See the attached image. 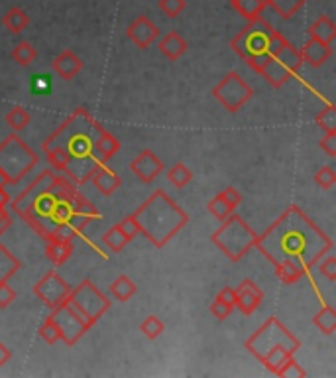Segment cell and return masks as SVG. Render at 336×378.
I'll return each mask as SVG.
<instances>
[{
	"label": "cell",
	"mask_w": 336,
	"mask_h": 378,
	"mask_svg": "<svg viewBox=\"0 0 336 378\" xmlns=\"http://www.w3.org/2000/svg\"><path fill=\"white\" fill-rule=\"evenodd\" d=\"M256 249L271 264L291 260L305 274L313 270L316 262L333 249V240L316 227L313 219L305 215L299 205H289L270 227L256 238Z\"/></svg>",
	"instance_id": "1"
},
{
	"label": "cell",
	"mask_w": 336,
	"mask_h": 378,
	"mask_svg": "<svg viewBox=\"0 0 336 378\" xmlns=\"http://www.w3.org/2000/svg\"><path fill=\"white\" fill-rule=\"evenodd\" d=\"M105 126L98 122L87 108H77L67 117L42 144V150L63 148L69 156L66 175L75 185L87 184L93 172L100 163H107L97 152L95 142L102 134Z\"/></svg>",
	"instance_id": "2"
},
{
	"label": "cell",
	"mask_w": 336,
	"mask_h": 378,
	"mask_svg": "<svg viewBox=\"0 0 336 378\" xmlns=\"http://www.w3.org/2000/svg\"><path fill=\"white\" fill-rule=\"evenodd\" d=\"M132 217L155 249H163L189 223V215L163 189H155Z\"/></svg>",
	"instance_id": "3"
},
{
	"label": "cell",
	"mask_w": 336,
	"mask_h": 378,
	"mask_svg": "<svg viewBox=\"0 0 336 378\" xmlns=\"http://www.w3.org/2000/svg\"><path fill=\"white\" fill-rule=\"evenodd\" d=\"M54 180L55 173L45 170L24 189L22 194L10 199L12 211L20 219H24L44 240L57 227L54 223V209L57 201H61L52 189Z\"/></svg>",
	"instance_id": "4"
},
{
	"label": "cell",
	"mask_w": 336,
	"mask_h": 378,
	"mask_svg": "<svg viewBox=\"0 0 336 378\" xmlns=\"http://www.w3.org/2000/svg\"><path fill=\"white\" fill-rule=\"evenodd\" d=\"M244 347L268 370L275 372L287 358H291L297 353L301 341L277 317H270L258 331H254L246 339Z\"/></svg>",
	"instance_id": "5"
},
{
	"label": "cell",
	"mask_w": 336,
	"mask_h": 378,
	"mask_svg": "<svg viewBox=\"0 0 336 378\" xmlns=\"http://www.w3.org/2000/svg\"><path fill=\"white\" fill-rule=\"evenodd\" d=\"M271 32H273V26L266 18L258 16V18L250 20L248 26L232 38L230 48L254 71H258L261 64L270 57Z\"/></svg>",
	"instance_id": "6"
},
{
	"label": "cell",
	"mask_w": 336,
	"mask_h": 378,
	"mask_svg": "<svg viewBox=\"0 0 336 378\" xmlns=\"http://www.w3.org/2000/svg\"><path fill=\"white\" fill-rule=\"evenodd\" d=\"M258 233L250 227L248 223L238 215H228L222 225L213 233V245L217 247L228 260L232 262H240L248 254L250 250L256 245Z\"/></svg>",
	"instance_id": "7"
},
{
	"label": "cell",
	"mask_w": 336,
	"mask_h": 378,
	"mask_svg": "<svg viewBox=\"0 0 336 378\" xmlns=\"http://www.w3.org/2000/svg\"><path fill=\"white\" fill-rule=\"evenodd\" d=\"M36 152L16 132L0 142V173L4 175L6 185L20 184L24 175L36 168Z\"/></svg>",
	"instance_id": "8"
},
{
	"label": "cell",
	"mask_w": 336,
	"mask_h": 378,
	"mask_svg": "<svg viewBox=\"0 0 336 378\" xmlns=\"http://www.w3.org/2000/svg\"><path fill=\"white\" fill-rule=\"evenodd\" d=\"M303 65L305 64L303 57H301V52H299L293 43L285 42L282 50H277L275 54L270 55V57L261 64L258 73H260L273 89H280V87L285 85L291 77L297 75Z\"/></svg>",
	"instance_id": "9"
},
{
	"label": "cell",
	"mask_w": 336,
	"mask_h": 378,
	"mask_svg": "<svg viewBox=\"0 0 336 378\" xmlns=\"http://www.w3.org/2000/svg\"><path fill=\"white\" fill-rule=\"evenodd\" d=\"M67 303H71L91 325L97 324L98 319L110 310L109 298L100 292L89 278L81 282L75 288H71Z\"/></svg>",
	"instance_id": "10"
},
{
	"label": "cell",
	"mask_w": 336,
	"mask_h": 378,
	"mask_svg": "<svg viewBox=\"0 0 336 378\" xmlns=\"http://www.w3.org/2000/svg\"><path fill=\"white\" fill-rule=\"evenodd\" d=\"M59 331V341H63L67 347H73L79 343V339L87 333L93 325L89 324L83 315L77 312L71 303H61L52 310V314L47 315Z\"/></svg>",
	"instance_id": "11"
},
{
	"label": "cell",
	"mask_w": 336,
	"mask_h": 378,
	"mask_svg": "<svg viewBox=\"0 0 336 378\" xmlns=\"http://www.w3.org/2000/svg\"><path fill=\"white\" fill-rule=\"evenodd\" d=\"M213 97L217 99L228 112H238L240 108L254 97V89L242 79L240 73L230 71L218 81V85L213 89Z\"/></svg>",
	"instance_id": "12"
},
{
	"label": "cell",
	"mask_w": 336,
	"mask_h": 378,
	"mask_svg": "<svg viewBox=\"0 0 336 378\" xmlns=\"http://www.w3.org/2000/svg\"><path fill=\"white\" fill-rule=\"evenodd\" d=\"M32 292L40 302H44L49 310H54L57 305L67 302L69 292H71V286L57 272L49 270L42 280L36 282Z\"/></svg>",
	"instance_id": "13"
},
{
	"label": "cell",
	"mask_w": 336,
	"mask_h": 378,
	"mask_svg": "<svg viewBox=\"0 0 336 378\" xmlns=\"http://www.w3.org/2000/svg\"><path fill=\"white\" fill-rule=\"evenodd\" d=\"M130 172L144 184H152L158 175H162L163 162L152 150H142L130 162Z\"/></svg>",
	"instance_id": "14"
},
{
	"label": "cell",
	"mask_w": 336,
	"mask_h": 378,
	"mask_svg": "<svg viewBox=\"0 0 336 378\" xmlns=\"http://www.w3.org/2000/svg\"><path fill=\"white\" fill-rule=\"evenodd\" d=\"M126 36L132 43H136L140 50H148L160 36L158 26L153 24L148 16H138L136 20L128 24L126 28Z\"/></svg>",
	"instance_id": "15"
},
{
	"label": "cell",
	"mask_w": 336,
	"mask_h": 378,
	"mask_svg": "<svg viewBox=\"0 0 336 378\" xmlns=\"http://www.w3.org/2000/svg\"><path fill=\"white\" fill-rule=\"evenodd\" d=\"M234 290H236V305L234 307H238L244 315L254 314L260 307V303L264 302V292L256 286V282L242 280L238 288H234Z\"/></svg>",
	"instance_id": "16"
},
{
	"label": "cell",
	"mask_w": 336,
	"mask_h": 378,
	"mask_svg": "<svg viewBox=\"0 0 336 378\" xmlns=\"http://www.w3.org/2000/svg\"><path fill=\"white\" fill-rule=\"evenodd\" d=\"M71 205H73V223L71 225H75L81 233H83V228L87 227V225L100 219V213L97 211V207L93 205L89 199H85L81 194H77L71 199Z\"/></svg>",
	"instance_id": "17"
},
{
	"label": "cell",
	"mask_w": 336,
	"mask_h": 378,
	"mask_svg": "<svg viewBox=\"0 0 336 378\" xmlns=\"http://www.w3.org/2000/svg\"><path fill=\"white\" fill-rule=\"evenodd\" d=\"M89 182H93L97 191H100L105 197H110L122 185V177L114 170H110L107 163H100L97 170L93 172Z\"/></svg>",
	"instance_id": "18"
},
{
	"label": "cell",
	"mask_w": 336,
	"mask_h": 378,
	"mask_svg": "<svg viewBox=\"0 0 336 378\" xmlns=\"http://www.w3.org/2000/svg\"><path fill=\"white\" fill-rule=\"evenodd\" d=\"M299 52L303 57V64L311 65V67H321L333 55V45H326V43L309 38V42L305 43Z\"/></svg>",
	"instance_id": "19"
},
{
	"label": "cell",
	"mask_w": 336,
	"mask_h": 378,
	"mask_svg": "<svg viewBox=\"0 0 336 378\" xmlns=\"http://www.w3.org/2000/svg\"><path fill=\"white\" fill-rule=\"evenodd\" d=\"M81 69H83V61H81V59L77 57L75 52H71V50L61 52V54L54 59V71L61 77V79H66V81H71Z\"/></svg>",
	"instance_id": "20"
},
{
	"label": "cell",
	"mask_w": 336,
	"mask_h": 378,
	"mask_svg": "<svg viewBox=\"0 0 336 378\" xmlns=\"http://www.w3.org/2000/svg\"><path fill=\"white\" fill-rule=\"evenodd\" d=\"M160 52H162L163 57H167L169 61H177L181 55H185L187 52V42L183 40V36L177 32H169L163 36L160 43H158Z\"/></svg>",
	"instance_id": "21"
},
{
	"label": "cell",
	"mask_w": 336,
	"mask_h": 378,
	"mask_svg": "<svg viewBox=\"0 0 336 378\" xmlns=\"http://www.w3.org/2000/svg\"><path fill=\"white\" fill-rule=\"evenodd\" d=\"M309 38L316 42H323L326 45H333L336 40V26L328 16H319L316 20L309 26Z\"/></svg>",
	"instance_id": "22"
},
{
	"label": "cell",
	"mask_w": 336,
	"mask_h": 378,
	"mask_svg": "<svg viewBox=\"0 0 336 378\" xmlns=\"http://www.w3.org/2000/svg\"><path fill=\"white\" fill-rule=\"evenodd\" d=\"M73 254V242H63V240H45V256L54 266H61Z\"/></svg>",
	"instance_id": "23"
},
{
	"label": "cell",
	"mask_w": 336,
	"mask_h": 378,
	"mask_svg": "<svg viewBox=\"0 0 336 378\" xmlns=\"http://www.w3.org/2000/svg\"><path fill=\"white\" fill-rule=\"evenodd\" d=\"M136 292H138V286H136L128 276H124V274L119 276L116 280L110 284V293H112V298L120 303L132 300V298L136 296Z\"/></svg>",
	"instance_id": "24"
},
{
	"label": "cell",
	"mask_w": 336,
	"mask_h": 378,
	"mask_svg": "<svg viewBox=\"0 0 336 378\" xmlns=\"http://www.w3.org/2000/svg\"><path fill=\"white\" fill-rule=\"evenodd\" d=\"M314 327L323 333V335H333L336 331V310L333 305H323L316 315L313 317Z\"/></svg>",
	"instance_id": "25"
},
{
	"label": "cell",
	"mask_w": 336,
	"mask_h": 378,
	"mask_svg": "<svg viewBox=\"0 0 336 378\" xmlns=\"http://www.w3.org/2000/svg\"><path fill=\"white\" fill-rule=\"evenodd\" d=\"M230 4L242 18H246L250 22L261 16V12L266 10V6H268V0H230Z\"/></svg>",
	"instance_id": "26"
},
{
	"label": "cell",
	"mask_w": 336,
	"mask_h": 378,
	"mask_svg": "<svg viewBox=\"0 0 336 378\" xmlns=\"http://www.w3.org/2000/svg\"><path fill=\"white\" fill-rule=\"evenodd\" d=\"M20 266H22V262L12 254V250L0 245V282L10 280L12 276L20 270Z\"/></svg>",
	"instance_id": "27"
},
{
	"label": "cell",
	"mask_w": 336,
	"mask_h": 378,
	"mask_svg": "<svg viewBox=\"0 0 336 378\" xmlns=\"http://www.w3.org/2000/svg\"><path fill=\"white\" fill-rule=\"evenodd\" d=\"M2 24H4V28H6L8 32L20 34L22 30H26V28H28L30 18H28V14H26L22 8L14 6V8H10V10L2 16Z\"/></svg>",
	"instance_id": "28"
},
{
	"label": "cell",
	"mask_w": 336,
	"mask_h": 378,
	"mask_svg": "<svg viewBox=\"0 0 336 378\" xmlns=\"http://www.w3.org/2000/svg\"><path fill=\"white\" fill-rule=\"evenodd\" d=\"M119 150H120L119 138L112 136L109 130H102V134H100L97 138V142H95V152H97L105 162H109L110 158H112Z\"/></svg>",
	"instance_id": "29"
},
{
	"label": "cell",
	"mask_w": 336,
	"mask_h": 378,
	"mask_svg": "<svg viewBox=\"0 0 336 378\" xmlns=\"http://www.w3.org/2000/svg\"><path fill=\"white\" fill-rule=\"evenodd\" d=\"M273 266H275V276H277L283 284H287V286L299 282L305 276L301 266H297L291 260H283V262H277V264H273Z\"/></svg>",
	"instance_id": "30"
},
{
	"label": "cell",
	"mask_w": 336,
	"mask_h": 378,
	"mask_svg": "<svg viewBox=\"0 0 336 378\" xmlns=\"http://www.w3.org/2000/svg\"><path fill=\"white\" fill-rule=\"evenodd\" d=\"M6 124L10 126L14 132H20L24 130L28 124H30V112H28V108H24L22 105H16V107H12L8 112H6Z\"/></svg>",
	"instance_id": "31"
},
{
	"label": "cell",
	"mask_w": 336,
	"mask_h": 378,
	"mask_svg": "<svg viewBox=\"0 0 336 378\" xmlns=\"http://www.w3.org/2000/svg\"><path fill=\"white\" fill-rule=\"evenodd\" d=\"M305 4V0H268V6H271L273 10L277 12L282 18H293L297 12L301 10V6Z\"/></svg>",
	"instance_id": "32"
},
{
	"label": "cell",
	"mask_w": 336,
	"mask_h": 378,
	"mask_svg": "<svg viewBox=\"0 0 336 378\" xmlns=\"http://www.w3.org/2000/svg\"><path fill=\"white\" fill-rule=\"evenodd\" d=\"M12 57H14V61H16L18 65L28 67V65L33 64V59L38 57V52H36V48H33L30 42H20L14 45V50H12Z\"/></svg>",
	"instance_id": "33"
},
{
	"label": "cell",
	"mask_w": 336,
	"mask_h": 378,
	"mask_svg": "<svg viewBox=\"0 0 336 378\" xmlns=\"http://www.w3.org/2000/svg\"><path fill=\"white\" fill-rule=\"evenodd\" d=\"M102 242H105V245H107L112 252H120V250L124 249L130 240H128L126 235L120 231L119 225H112V227H110L109 231L102 235Z\"/></svg>",
	"instance_id": "34"
},
{
	"label": "cell",
	"mask_w": 336,
	"mask_h": 378,
	"mask_svg": "<svg viewBox=\"0 0 336 378\" xmlns=\"http://www.w3.org/2000/svg\"><path fill=\"white\" fill-rule=\"evenodd\" d=\"M167 180H169L177 189H181V187H185V185L193 180V173H191V170H189L183 162H177L174 168H169Z\"/></svg>",
	"instance_id": "35"
},
{
	"label": "cell",
	"mask_w": 336,
	"mask_h": 378,
	"mask_svg": "<svg viewBox=\"0 0 336 378\" xmlns=\"http://www.w3.org/2000/svg\"><path fill=\"white\" fill-rule=\"evenodd\" d=\"M140 331L148 337L150 341H153V339H158V337L165 331V324H163L158 315H148L140 324Z\"/></svg>",
	"instance_id": "36"
},
{
	"label": "cell",
	"mask_w": 336,
	"mask_h": 378,
	"mask_svg": "<svg viewBox=\"0 0 336 378\" xmlns=\"http://www.w3.org/2000/svg\"><path fill=\"white\" fill-rule=\"evenodd\" d=\"M316 126L325 130V132H336V107L333 103H328L319 115H316Z\"/></svg>",
	"instance_id": "37"
},
{
	"label": "cell",
	"mask_w": 336,
	"mask_h": 378,
	"mask_svg": "<svg viewBox=\"0 0 336 378\" xmlns=\"http://www.w3.org/2000/svg\"><path fill=\"white\" fill-rule=\"evenodd\" d=\"M45 160L47 163L54 168L55 172H66L67 163H69V156H67V152L63 148H47L45 150Z\"/></svg>",
	"instance_id": "38"
},
{
	"label": "cell",
	"mask_w": 336,
	"mask_h": 378,
	"mask_svg": "<svg viewBox=\"0 0 336 378\" xmlns=\"http://www.w3.org/2000/svg\"><path fill=\"white\" fill-rule=\"evenodd\" d=\"M273 375H275V377H283V378H305L307 377V370H305V368L291 357V358H287V361H285L282 367L277 368Z\"/></svg>",
	"instance_id": "39"
},
{
	"label": "cell",
	"mask_w": 336,
	"mask_h": 378,
	"mask_svg": "<svg viewBox=\"0 0 336 378\" xmlns=\"http://www.w3.org/2000/svg\"><path fill=\"white\" fill-rule=\"evenodd\" d=\"M206 209H208V213L215 217V219H218V221H224L228 215H232V213H234V211L227 205V201H224V199H222L218 194L215 195L211 201H208Z\"/></svg>",
	"instance_id": "40"
},
{
	"label": "cell",
	"mask_w": 336,
	"mask_h": 378,
	"mask_svg": "<svg viewBox=\"0 0 336 378\" xmlns=\"http://www.w3.org/2000/svg\"><path fill=\"white\" fill-rule=\"evenodd\" d=\"M314 184L319 185L321 189H333L336 184V172L330 166H325L321 170L314 172Z\"/></svg>",
	"instance_id": "41"
},
{
	"label": "cell",
	"mask_w": 336,
	"mask_h": 378,
	"mask_svg": "<svg viewBox=\"0 0 336 378\" xmlns=\"http://www.w3.org/2000/svg\"><path fill=\"white\" fill-rule=\"evenodd\" d=\"M185 8H187V2H185V0H160V10H162L167 18H177Z\"/></svg>",
	"instance_id": "42"
},
{
	"label": "cell",
	"mask_w": 336,
	"mask_h": 378,
	"mask_svg": "<svg viewBox=\"0 0 336 378\" xmlns=\"http://www.w3.org/2000/svg\"><path fill=\"white\" fill-rule=\"evenodd\" d=\"M316 264H319V272L325 276L326 280L328 282L336 280V259L333 254H325Z\"/></svg>",
	"instance_id": "43"
},
{
	"label": "cell",
	"mask_w": 336,
	"mask_h": 378,
	"mask_svg": "<svg viewBox=\"0 0 336 378\" xmlns=\"http://www.w3.org/2000/svg\"><path fill=\"white\" fill-rule=\"evenodd\" d=\"M38 333H40V337L44 339L47 345H54V343L59 341V331H57V327H55V324L49 319V317H45L44 324H42Z\"/></svg>",
	"instance_id": "44"
},
{
	"label": "cell",
	"mask_w": 336,
	"mask_h": 378,
	"mask_svg": "<svg viewBox=\"0 0 336 378\" xmlns=\"http://www.w3.org/2000/svg\"><path fill=\"white\" fill-rule=\"evenodd\" d=\"M119 225V228L126 235V238L128 240H132V238H136L138 235H140V227H138V223H136V219L132 215H126L120 223H116Z\"/></svg>",
	"instance_id": "45"
},
{
	"label": "cell",
	"mask_w": 336,
	"mask_h": 378,
	"mask_svg": "<svg viewBox=\"0 0 336 378\" xmlns=\"http://www.w3.org/2000/svg\"><path fill=\"white\" fill-rule=\"evenodd\" d=\"M232 305H228L227 302H222L220 298H217L215 302L211 303V314H213V317H217L218 321H224L227 317H230V314H232Z\"/></svg>",
	"instance_id": "46"
},
{
	"label": "cell",
	"mask_w": 336,
	"mask_h": 378,
	"mask_svg": "<svg viewBox=\"0 0 336 378\" xmlns=\"http://www.w3.org/2000/svg\"><path fill=\"white\" fill-rule=\"evenodd\" d=\"M218 195L227 201V205L234 211L236 207L242 203V195L234 189V187H227V189H222V191H218Z\"/></svg>",
	"instance_id": "47"
},
{
	"label": "cell",
	"mask_w": 336,
	"mask_h": 378,
	"mask_svg": "<svg viewBox=\"0 0 336 378\" xmlns=\"http://www.w3.org/2000/svg\"><path fill=\"white\" fill-rule=\"evenodd\" d=\"M16 300V292L14 288L8 286V282H0V307H8L12 302Z\"/></svg>",
	"instance_id": "48"
},
{
	"label": "cell",
	"mask_w": 336,
	"mask_h": 378,
	"mask_svg": "<svg viewBox=\"0 0 336 378\" xmlns=\"http://www.w3.org/2000/svg\"><path fill=\"white\" fill-rule=\"evenodd\" d=\"M319 146H321V150H325L330 158H335L336 156V132H326L325 138H321L319 142Z\"/></svg>",
	"instance_id": "49"
},
{
	"label": "cell",
	"mask_w": 336,
	"mask_h": 378,
	"mask_svg": "<svg viewBox=\"0 0 336 378\" xmlns=\"http://www.w3.org/2000/svg\"><path fill=\"white\" fill-rule=\"evenodd\" d=\"M217 298H220L222 302H227L228 305H232V307L236 305V290H234V288H228V286H224V288L218 292Z\"/></svg>",
	"instance_id": "50"
},
{
	"label": "cell",
	"mask_w": 336,
	"mask_h": 378,
	"mask_svg": "<svg viewBox=\"0 0 336 378\" xmlns=\"http://www.w3.org/2000/svg\"><path fill=\"white\" fill-rule=\"evenodd\" d=\"M12 358V351L4 343H0V367H4Z\"/></svg>",
	"instance_id": "51"
},
{
	"label": "cell",
	"mask_w": 336,
	"mask_h": 378,
	"mask_svg": "<svg viewBox=\"0 0 336 378\" xmlns=\"http://www.w3.org/2000/svg\"><path fill=\"white\" fill-rule=\"evenodd\" d=\"M10 205V195H8V191H6V185H2L0 187V207H6Z\"/></svg>",
	"instance_id": "52"
},
{
	"label": "cell",
	"mask_w": 336,
	"mask_h": 378,
	"mask_svg": "<svg viewBox=\"0 0 336 378\" xmlns=\"http://www.w3.org/2000/svg\"><path fill=\"white\" fill-rule=\"evenodd\" d=\"M10 225L12 223H0V237H2V235L10 228Z\"/></svg>",
	"instance_id": "53"
},
{
	"label": "cell",
	"mask_w": 336,
	"mask_h": 378,
	"mask_svg": "<svg viewBox=\"0 0 336 378\" xmlns=\"http://www.w3.org/2000/svg\"><path fill=\"white\" fill-rule=\"evenodd\" d=\"M2 185H6V180H4V175L0 173V187H2Z\"/></svg>",
	"instance_id": "54"
}]
</instances>
